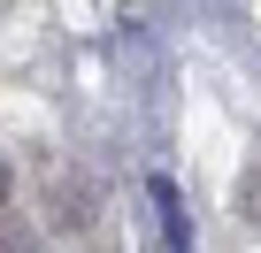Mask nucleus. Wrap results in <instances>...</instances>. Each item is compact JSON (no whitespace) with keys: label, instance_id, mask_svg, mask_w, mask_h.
<instances>
[{"label":"nucleus","instance_id":"obj_1","mask_svg":"<svg viewBox=\"0 0 261 253\" xmlns=\"http://www.w3.org/2000/svg\"><path fill=\"white\" fill-rule=\"evenodd\" d=\"M146 192H154V215H162V238H169V253H192V222H185V200H177V184H169V177H154Z\"/></svg>","mask_w":261,"mask_h":253},{"label":"nucleus","instance_id":"obj_2","mask_svg":"<svg viewBox=\"0 0 261 253\" xmlns=\"http://www.w3.org/2000/svg\"><path fill=\"white\" fill-rule=\"evenodd\" d=\"M0 253H39V245L31 238H0Z\"/></svg>","mask_w":261,"mask_h":253}]
</instances>
